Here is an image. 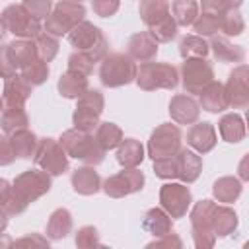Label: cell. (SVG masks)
<instances>
[{"label":"cell","instance_id":"cell-30","mask_svg":"<svg viewBox=\"0 0 249 249\" xmlns=\"http://www.w3.org/2000/svg\"><path fill=\"white\" fill-rule=\"evenodd\" d=\"M72 231V214L66 208H56L47 222V237L53 241L64 239Z\"/></svg>","mask_w":249,"mask_h":249},{"label":"cell","instance_id":"cell-45","mask_svg":"<svg viewBox=\"0 0 249 249\" xmlns=\"http://www.w3.org/2000/svg\"><path fill=\"white\" fill-rule=\"evenodd\" d=\"M78 105H84V107H88V109H93V111H97V113L101 115L103 109H105V97H103V93H101L99 89L88 88V89L78 97Z\"/></svg>","mask_w":249,"mask_h":249},{"label":"cell","instance_id":"cell-46","mask_svg":"<svg viewBox=\"0 0 249 249\" xmlns=\"http://www.w3.org/2000/svg\"><path fill=\"white\" fill-rule=\"evenodd\" d=\"M154 173L160 179H177V167H175V158L167 156V158H158L154 160Z\"/></svg>","mask_w":249,"mask_h":249},{"label":"cell","instance_id":"cell-40","mask_svg":"<svg viewBox=\"0 0 249 249\" xmlns=\"http://www.w3.org/2000/svg\"><path fill=\"white\" fill-rule=\"evenodd\" d=\"M193 27H195L196 35L212 37V35H216L220 31V16L218 14H210V12H202L193 21Z\"/></svg>","mask_w":249,"mask_h":249},{"label":"cell","instance_id":"cell-28","mask_svg":"<svg viewBox=\"0 0 249 249\" xmlns=\"http://www.w3.org/2000/svg\"><path fill=\"white\" fill-rule=\"evenodd\" d=\"M144 156V146L136 138H123L117 146V161L123 167H138Z\"/></svg>","mask_w":249,"mask_h":249},{"label":"cell","instance_id":"cell-24","mask_svg":"<svg viewBox=\"0 0 249 249\" xmlns=\"http://www.w3.org/2000/svg\"><path fill=\"white\" fill-rule=\"evenodd\" d=\"M218 130L224 142L237 144L245 138V121L239 113H226L218 121Z\"/></svg>","mask_w":249,"mask_h":249},{"label":"cell","instance_id":"cell-26","mask_svg":"<svg viewBox=\"0 0 249 249\" xmlns=\"http://www.w3.org/2000/svg\"><path fill=\"white\" fill-rule=\"evenodd\" d=\"M142 228L152 233L154 237H160V235H165L169 231H173V218L163 210V208H150L146 214H144V220H142Z\"/></svg>","mask_w":249,"mask_h":249},{"label":"cell","instance_id":"cell-14","mask_svg":"<svg viewBox=\"0 0 249 249\" xmlns=\"http://www.w3.org/2000/svg\"><path fill=\"white\" fill-rule=\"evenodd\" d=\"M249 68L247 64L239 62L228 76V82L224 84L228 107L233 109H245L249 105Z\"/></svg>","mask_w":249,"mask_h":249},{"label":"cell","instance_id":"cell-9","mask_svg":"<svg viewBox=\"0 0 249 249\" xmlns=\"http://www.w3.org/2000/svg\"><path fill=\"white\" fill-rule=\"evenodd\" d=\"M35 165L47 171L51 177H58L68 171V154L54 138H41L35 150Z\"/></svg>","mask_w":249,"mask_h":249},{"label":"cell","instance_id":"cell-10","mask_svg":"<svg viewBox=\"0 0 249 249\" xmlns=\"http://www.w3.org/2000/svg\"><path fill=\"white\" fill-rule=\"evenodd\" d=\"M144 181L146 177L138 167H123V171L113 173L105 181H101V189L111 198H123V196L142 191Z\"/></svg>","mask_w":249,"mask_h":249},{"label":"cell","instance_id":"cell-25","mask_svg":"<svg viewBox=\"0 0 249 249\" xmlns=\"http://www.w3.org/2000/svg\"><path fill=\"white\" fill-rule=\"evenodd\" d=\"M88 88H89L88 76L78 74V72H72V70H66L64 74H60L58 84H56L58 93L62 97H66V99H78Z\"/></svg>","mask_w":249,"mask_h":249},{"label":"cell","instance_id":"cell-57","mask_svg":"<svg viewBox=\"0 0 249 249\" xmlns=\"http://www.w3.org/2000/svg\"><path fill=\"white\" fill-rule=\"evenodd\" d=\"M72 2H84V0H72Z\"/></svg>","mask_w":249,"mask_h":249},{"label":"cell","instance_id":"cell-48","mask_svg":"<svg viewBox=\"0 0 249 249\" xmlns=\"http://www.w3.org/2000/svg\"><path fill=\"white\" fill-rule=\"evenodd\" d=\"M18 64L16 60L12 58V53H10V45H2L0 43V78H12L14 74H18Z\"/></svg>","mask_w":249,"mask_h":249},{"label":"cell","instance_id":"cell-23","mask_svg":"<svg viewBox=\"0 0 249 249\" xmlns=\"http://www.w3.org/2000/svg\"><path fill=\"white\" fill-rule=\"evenodd\" d=\"M198 95H200L198 105L208 113H222L228 109V99H226V91H224L222 82L212 80Z\"/></svg>","mask_w":249,"mask_h":249},{"label":"cell","instance_id":"cell-7","mask_svg":"<svg viewBox=\"0 0 249 249\" xmlns=\"http://www.w3.org/2000/svg\"><path fill=\"white\" fill-rule=\"evenodd\" d=\"M53 187V179L47 171H43L41 167L37 169H25L21 171L14 183H12V191L27 204L35 202L37 198H41L43 195H47Z\"/></svg>","mask_w":249,"mask_h":249},{"label":"cell","instance_id":"cell-41","mask_svg":"<svg viewBox=\"0 0 249 249\" xmlns=\"http://www.w3.org/2000/svg\"><path fill=\"white\" fill-rule=\"evenodd\" d=\"M35 47H37V54L41 60L45 62H51L54 60V56L58 54V39L51 33H39L35 37Z\"/></svg>","mask_w":249,"mask_h":249},{"label":"cell","instance_id":"cell-36","mask_svg":"<svg viewBox=\"0 0 249 249\" xmlns=\"http://www.w3.org/2000/svg\"><path fill=\"white\" fill-rule=\"evenodd\" d=\"M169 12H171L177 25L189 27V25H193V21L198 16V2H195V0H175L171 4Z\"/></svg>","mask_w":249,"mask_h":249},{"label":"cell","instance_id":"cell-42","mask_svg":"<svg viewBox=\"0 0 249 249\" xmlns=\"http://www.w3.org/2000/svg\"><path fill=\"white\" fill-rule=\"evenodd\" d=\"M21 76L35 88V86H41L47 82L49 78V62L41 60V58H35L29 66L21 68Z\"/></svg>","mask_w":249,"mask_h":249},{"label":"cell","instance_id":"cell-56","mask_svg":"<svg viewBox=\"0 0 249 249\" xmlns=\"http://www.w3.org/2000/svg\"><path fill=\"white\" fill-rule=\"evenodd\" d=\"M6 35V27H4V21L0 19V41H2V37Z\"/></svg>","mask_w":249,"mask_h":249},{"label":"cell","instance_id":"cell-19","mask_svg":"<svg viewBox=\"0 0 249 249\" xmlns=\"http://www.w3.org/2000/svg\"><path fill=\"white\" fill-rule=\"evenodd\" d=\"M31 91H33V86L21 74H14L12 78H6L4 82L2 101L6 103V107H23Z\"/></svg>","mask_w":249,"mask_h":249},{"label":"cell","instance_id":"cell-12","mask_svg":"<svg viewBox=\"0 0 249 249\" xmlns=\"http://www.w3.org/2000/svg\"><path fill=\"white\" fill-rule=\"evenodd\" d=\"M179 72L185 93L198 95L214 80V68L206 58H185Z\"/></svg>","mask_w":249,"mask_h":249},{"label":"cell","instance_id":"cell-22","mask_svg":"<svg viewBox=\"0 0 249 249\" xmlns=\"http://www.w3.org/2000/svg\"><path fill=\"white\" fill-rule=\"evenodd\" d=\"M239 218L233 208L226 204H216L212 212V231L216 237H228L237 230Z\"/></svg>","mask_w":249,"mask_h":249},{"label":"cell","instance_id":"cell-8","mask_svg":"<svg viewBox=\"0 0 249 249\" xmlns=\"http://www.w3.org/2000/svg\"><path fill=\"white\" fill-rule=\"evenodd\" d=\"M0 19L4 21L6 31L18 39H35L41 33V23L35 19L21 4H10L2 10Z\"/></svg>","mask_w":249,"mask_h":249},{"label":"cell","instance_id":"cell-31","mask_svg":"<svg viewBox=\"0 0 249 249\" xmlns=\"http://www.w3.org/2000/svg\"><path fill=\"white\" fill-rule=\"evenodd\" d=\"M10 45V53H12V58L16 60L18 68H25L29 66L35 58H39L37 54V47H35V41L33 39H14Z\"/></svg>","mask_w":249,"mask_h":249},{"label":"cell","instance_id":"cell-27","mask_svg":"<svg viewBox=\"0 0 249 249\" xmlns=\"http://www.w3.org/2000/svg\"><path fill=\"white\" fill-rule=\"evenodd\" d=\"M10 144L14 148V154L16 158H21V160H29L35 156V150H37V144H39V138L33 130H29L27 126L25 128H19L16 132H12L10 136Z\"/></svg>","mask_w":249,"mask_h":249},{"label":"cell","instance_id":"cell-47","mask_svg":"<svg viewBox=\"0 0 249 249\" xmlns=\"http://www.w3.org/2000/svg\"><path fill=\"white\" fill-rule=\"evenodd\" d=\"M21 6L35 18V19H47V16L53 10V0H23Z\"/></svg>","mask_w":249,"mask_h":249},{"label":"cell","instance_id":"cell-20","mask_svg":"<svg viewBox=\"0 0 249 249\" xmlns=\"http://www.w3.org/2000/svg\"><path fill=\"white\" fill-rule=\"evenodd\" d=\"M70 183H72V189L78 195H84V196L95 195L101 189V177L93 169V165H84V167L74 169L72 177H70Z\"/></svg>","mask_w":249,"mask_h":249},{"label":"cell","instance_id":"cell-16","mask_svg":"<svg viewBox=\"0 0 249 249\" xmlns=\"http://www.w3.org/2000/svg\"><path fill=\"white\" fill-rule=\"evenodd\" d=\"M218 134L212 123H193L191 128L187 130V144L196 152V154H208L216 148Z\"/></svg>","mask_w":249,"mask_h":249},{"label":"cell","instance_id":"cell-55","mask_svg":"<svg viewBox=\"0 0 249 249\" xmlns=\"http://www.w3.org/2000/svg\"><path fill=\"white\" fill-rule=\"evenodd\" d=\"M6 226H8V214H6V210H4V208H0V235L4 233Z\"/></svg>","mask_w":249,"mask_h":249},{"label":"cell","instance_id":"cell-3","mask_svg":"<svg viewBox=\"0 0 249 249\" xmlns=\"http://www.w3.org/2000/svg\"><path fill=\"white\" fill-rule=\"evenodd\" d=\"M68 43L76 49L86 53L93 62H99L107 54V39L103 37L101 29L91 21L82 19L76 27L68 31Z\"/></svg>","mask_w":249,"mask_h":249},{"label":"cell","instance_id":"cell-1","mask_svg":"<svg viewBox=\"0 0 249 249\" xmlns=\"http://www.w3.org/2000/svg\"><path fill=\"white\" fill-rule=\"evenodd\" d=\"M60 146L68 154V158L80 160L86 165H97L105 160V150L97 144L91 132H84L78 128H68L58 138Z\"/></svg>","mask_w":249,"mask_h":249},{"label":"cell","instance_id":"cell-34","mask_svg":"<svg viewBox=\"0 0 249 249\" xmlns=\"http://www.w3.org/2000/svg\"><path fill=\"white\" fill-rule=\"evenodd\" d=\"M123 138H124V134H123L121 126L115 124V123L105 121V123H99L97 128H95V140H97V144H99L105 152H107V150H115V148L121 144Z\"/></svg>","mask_w":249,"mask_h":249},{"label":"cell","instance_id":"cell-15","mask_svg":"<svg viewBox=\"0 0 249 249\" xmlns=\"http://www.w3.org/2000/svg\"><path fill=\"white\" fill-rule=\"evenodd\" d=\"M169 117L177 124H193L200 117V105L189 93H177L169 101Z\"/></svg>","mask_w":249,"mask_h":249},{"label":"cell","instance_id":"cell-17","mask_svg":"<svg viewBox=\"0 0 249 249\" xmlns=\"http://www.w3.org/2000/svg\"><path fill=\"white\" fill-rule=\"evenodd\" d=\"M175 158V167H177V179L181 183H195L198 175L202 173V158L189 148H179Z\"/></svg>","mask_w":249,"mask_h":249},{"label":"cell","instance_id":"cell-53","mask_svg":"<svg viewBox=\"0 0 249 249\" xmlns=\"http://www.w3.org/2000/svg\"><path fill=\"white\" fill-rule=\"evenodd\" d=\"M216 4H218V12L224 14L228 10H239L243 0H216Z\"/></svg>","mask_w":249,"mask_h":249},{"label":"cell","instance_id":"cell-11","mask_svg":"<svg viewBox=\"0 0 249 249\" xmlns=\"http://www.w3.org/2000/svg\"><path fill=\"white\" fill-rule=\"evenodd\" d=\"M181 128L177 124L171 123H161L160 126L154 128V132L150 134L148 140V156L154 160L158 158H167V156H175L177 150L181 148Z\"/></svg>","mask_w":249,"mask_h":249},{"label":"cell","instance_id":"cell-52","mask_svg":"<svg viewBox=\"0 0 249 249\" xmlns=\"http://www.w3.org/2000/svg\"><path fill=\"white\" fill-rule=\"evenodd\" d=\"M12 245L16 247H23V245H37V247H49V237H41L39 233H31V235H25L18 241H12Z\"/></svg>","mask_w":249,"mask_h":249},{"label":"cell","instance_id":"cell-44","mask_svg":"<svg viewBox=\"0 0 249 249\" xmlns=\"http://www.w3.org/2000/svg\"><path fill=\"white\" fill-rule=\"evenodd\" d=\"M93 64L95 62L86 53H82V51H76V53H72L68 56V70L78 72V74H84V76H89L93 72Z\"/></svg>","mask_w":249,"mask_h":249},{"label":"cell","instance_id":"cell-33","mask_svg":"<svg viewBox=\"0 0 249 249\" xmlns=\"http://www.w3.org/2000/svg\"><path fill=\"white\" fill-rule=\"evenodd\" d=\"M27 124H29V117L23 107H6L0 113V128L6 136H10L19 128H25Z\"/></svg>","mask_w":249,"mask_h":249},{"label":"cell","instance_id":"cell-4","mask_svg":"<svg viewBox=\"0 0 249 249\" xmlns=\"http://www.w3.org/2000/svg\"><path fill=\"white\" fill-rule=\"evenodd\" d=\"M99 62V80L105 88H121L136 78V62L124 53H109Z\"/></svg>","mask_w":249,"mask_h":249},{"label":"cell","instance_id":"cell-18","mask_svg":"<svg viewBox=\"0 0 249 249\" xmlns=\"http://www.w3.org/2000/svg\"><path fill=\"white\" fill-rule=\"evenodd\" d=\"M158 45L160 43H156L148 31H138V33L130 35V39L126 43V54L134 62H150L158 54V49H160Z\"/></svg>","mask_w":249,"mask_h":249},{"label":"cell","instance_id":"cell-49","mask_svg":"<svg viewBox=\"0 0 249 249\" xmlns=\"http://www.w3.org/2000/svg\"><path fill=\"white\" fill-rule=\"evenodd\" d=\"M121 0H91V10L99 18H111L119 12Z\"/></svg>","mask_w":249,"mask_h":249},{"label":"cell","instance_id":"cell-50","mask_svg":"<svg viewBox=\"0 0 249 249\" xmlns=\"http://www.w3.org/2000/svg\"><path fill=\"white\" fill-rule=\"evenodd\" d=\"M148 249H160V247H183V241H181V237L179 235H175V233H165V235H160V237H156L154 241H150L148 245H146Z\"/></svg>","mask_w":249,"mask_h":249},{"label":"cell","instance_id":"cell-2","mask_svg":"<svg viewBox=\"0 0 249 249\" xmlns=\"http://www.w3.org/2000/svg\"><path fill=\"white\" fill-rule=\"evenodd\" d=\"M134 82L144 91L175 89L179 84V70L169 62H142L136 66Z\"/></svg>","mask_w":249,"mask_h":249},{"label":"cell","instance_id":"cell-21","mask_svg":"<svg viewBox=\"0 0 249 249\" xmlns=\"http://www.w3.org/2000/svg\"><path fill=\"white\" fill-rule=\"evenodd\" d=\"M208 47L220 62H243L245 58V49L233 45L226 35H212Z\"/></svg>","mask_w":249,"mask_h":249},{"label":"cell","instance_id":"cell-38","mask_svg":"<svg viewBox=\"0 0 249 249\" xmlns=\"http://www.w3.org/2000/svg\"><path fill=\"white\" fill-rule=\"evenodd\" d=\"M220 31L226 37H237L245 31V19L239 10H228L220 14Z\"/></svg>","mask_w":249,"mask_h":249},{"label":"cell","instance_id":"cell-6","mask_svg":"<svg viewBox=\"0 0 249 249\" xmlns=\"http://www.w3.org/2000/svg\"><path fill=\"white\" fill-rule=\"evenodd\" d=\"M216 202L210 198H202L193 204L189 218L193 226V241L196 249H210L216 243V235L212 231V212Z\"/></svg>","mask_w":249,"mask_h":249},{"label":"cell","instance_id":"cell-54","mask_svg":"<svg viewBox=\"0 0 249 249\" xmlns=\"http://www.w3.org/2000/svg\"><path fill=\"white\" fill-rule=\"evenodd\" d=\"M10 195H12V185L4 177H0V208L6 204V200L10 198Z\"/></svg>","mask_w":249,"mask_h":249},{"label":"cell","instance_id":"cell-43","mask_svg":"<svg viewBox=\"0 0 249 249\" xmlns=\"http://www.w3.org/2000/svg\"><path fill=\"white\" fill-rule=\"evenodd\" d=\"M74 243L78 249H91V247H99L101 241H99V233H97V228L93 226H82L76 235H74Z\"/></svg>","mask_w":249,"mask_h":249},{"label":"cell","instance_id":"cell-35","mask_svg":"<svg viewBox=\"0 0 249 249\" xmlns=\"http://www.w3.org/2000/svg\"><path fill=\"white\" fill-rule=\"evenodd\" d=\"M208 53H210V47L200 35H185L179 41V54L183 56V60L185 58H206Z\"/></svg>","mask_w":249,"mask_h":249},{"label":"cell","instance_id":"cell-13","mask_svg":"<svg viewBox=\"0 0 249 249\" xmlns=\"http://www.w3.org/2000/svg\"><path fill=\"white\" fill-rule=\"evenodd\" d=\"M191 202H193V195H191V189L185 183L169 181V183L161 185V189H160V204L173 220L183 218L189 212Z\"/></svg>","mask_w":249,"mask_h":249},{"label":"cell","instance_id":"cell-29","mask_svg":"<svg viewBox=\"0 0 249 249\" xmlns=\"http://www.w3.org/2000/svg\"><path fill=\"white\" fill-rule=\"evenodd\" d=\"M243 191V185L237 177H231V175H226V177H220L214 181L212 185V195L218 202L222 204H230V202H235L239 198Z\"/></svg>","mask_w":249,"mask_h":249},{"label":"cell","instance_id":"cell-58","mask_svg":"<svg viewBox=\"0 0 249 249\" xmlns=\"http://www.w3.org/2000/svg\"><path fill=\"white\" fill-rule=\"evenodd\" d=\"M0 111H2V99H0Z\"/></svg>","mask_w":249,"mask_h":249},{"label":"cell","instance_id":"cell-32","mask_svg":"<svg viewBox=\"0 0 249 249\" xmlns=\"http://www.w3.org/2000/svg\"><path fill=\"white\" fill-rule=\"evenodd\" d=\"M138 14H140V19L152 27L154 23H158L160 19H163L165 16H169V2L167 0H140V6H138Z\"/></svg>","mask_w":249,"mask_h":249},{"label":"cell","instance_id":"cell-37","mask_svg":"<svg viewBox=\"0 0 249 249\" xmlns=\"http://www.w3.org/2000/svg\"><path fill=\"white\" fill-rule=\"evenodd\" d=\"M99 113L93 111V109H88L84 105H76L74 113H72V124L74 128L78 130H84V132H93L99 124Z\"/></svg>","mask_w":249,"mask_h":249},{"label":"cell","instance_id":"cell-51","mask_svg":"<svg viewBox=\"0 0 249 249\" xmlns=\"http://www.w3.org/2000/svg\"><path fill=\"white\" fill-rule=\"evenodd\" d=\"M14 160H16V154L10 144V138L6 134H0V165H10L14 163Z\"/></svg>","mask_w":249,"mask_h":249},{"label":"cell","instance_id":"cell-5","mask_svg":"<svg viewBox=\"0 0 249 249\" xmlns=\"http://www.w3.org/2000/svg\"><path fill=\"white\" fill-rule=\"evenodd\" d=\"M86 16V8L82 2H72V0H58L54 4V8L51 10V14L47 16L45 21V31L54 35V37H62L68 35V31L72 27H76Z\"/></svg>","mask_w":249,"mask_h":249},{"label":"cell","instance_id":"cell-39","mask_svg":"<svg viewBox=\"0 0 249 249\" xmlns=\"http://www.w3.org/2000/svg\"><path fill=\"white\" fill-rule=\"evenodd\" d=\"M177 23L173 19V16H165L163 19H160L158 23H154L152 27H148V33L152 35V39L156 43H169L171 39H175L177 35Z\"/></svg>","mask_w":249,"mask_h":249}]
</instances>
